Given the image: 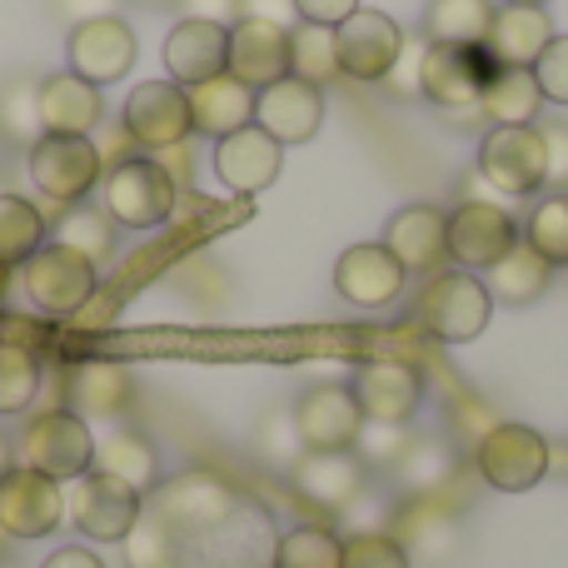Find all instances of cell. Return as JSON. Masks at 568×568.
Listing matches in <instances>:
<instances>
[{
    "label": "cell",
    "instance_id": "43",
    "mask_svg": "<svg viewBox=\"0 0 568 568\" xmlns=\"http://www.w3.org/2000/svg\"><path fill=\"white\" fill-rule=\"evenodd\" d=\"M125 559H130V568H175V559H170V529L155 514H145V519L130 529Z\"/></svg>",
    "mask_w": 568,
    "mask_h": 568
},
{
    "label": "cell",
    "instance_id": "29",
    "mask_svg": "<svg viewBox=\"0 0 568 568\" xmlns=\"http://www.w3.org/2000/svg\"><path fill=\"white\" fill-rule=\"evenodd\" d=\"M95 469L130 484L135 494L160 489V454H155V444L135 429H110L105 439H95Z\"/></svg>",
    "mask_w": 568,
    "mask_h": 568
},
{
    "label": "cell",
    "instance_id": "52",
    "mask_svg": "<svg viewBox=\"0 0 568 568\" xmlns=\"http://www.w3.org/2000/svg\"><path fill=\"white\" fill-rule=\"evenodd\" d=\"M40 568H105V564H100V554H90L85 544H65V549H55Z\"/></svg>",
    "mask_w": 568,
    "mask_h": 568
},
{
    "label": "cell",
    "instance_id": "48",
    "mask_svg": "<svg viewBox=\"0 0 568 568\" xmlns=\"http://www.w3.org/2000/svg\"><path fill=\"white\" fill-rule=\"evenodd\" d=\"M115 6L120 0H50V16H55L65 30H75V26H85V20L115 16Z\"/></svg>",
    "mask_w": 568,
    "mask_h": 568
},
{
    "label": "cell",
    "instance_id": "22",
    "mask_svg": "<svg viewBox=\"0 0 568 568\" xmlns=\"http://www.w3.org/2000/svg\"><path fill=\"white\" fill-rule=\"evenodd\" d=\"M165 70L185 90L230 75V30L210 26V20H180L165 36Z\"/></svg>",
    "mask_w": 568,
    "mask_h": 568
},
{
    "label": "cell",
    "instance_id": "4",
    "mask_svg": "<svg viewBox=\"0 0 568 568\" xmlns=\"http://www.w3.org/2000/svg\"><path fill=\"white\" fill-rule=\"evenodd\" d=\"M26 160L36 190L55 205H85V195L105 180V155L90 135H40Z\"/></svg>",
    "mask_w": 568,
    "mask_h": 568
},
{
    "label": "cell",
    "instance_id": "26",
    "mask_svg": "<svg viewBox=\"0 0 568 568\" xmlns=\"http://www.w3.org/2000/svg\"><path fill=\"white\" fill-rule=\"evenodd\" d=\"M185 95H190V120H195V130L210 140H225V135H235V130L255 125V90L240 85L235 75H215V80H205V85L185 90Z\"/></svg>",
    "mask_w": 568,
    "mask_h": 568
},
{
    "label": "cell",
    "instance_id": "55",
    "mask_svg": "<svg viewBox=\"0 0 568 568\" xmlns=\"http://www.w3.org/2000/svg\"><path fill=\"white\" fill-rule=\"evenodd\" d=\"M135 6H175V0H135Z\"/></svg>",
    "mask_w": 568,
    "mask_h": 568
},
{
    "label": "cell",
    "instance_id": "46",
    "mask_svg": "<svg viewBox=\"0 0 568 568\" xmlns=\"http://www.w3.org/2000/svg\"><path fill=\"white\" fill-rule=\"evenodd\" d=\"M534 80H539L544 100H554V105H568V36H554L549 50L539 55V65H534Z\"/></svg>",
    "mask_w": 568,
    "mask_h": 568
},
{
    "label": "cell",
    "instance_id": "37",
    "mask_svg": "<svg viewBox=\"0 0 568 568\" xmlns=\"http://www.w3.org/2000/svg\"><path fill=\"white\" fill-rule=\"evenodd\" d=\"M290 75L310 80V85H329L334 75H339V55H334V30L324 26H310V20H300V26L290 30Z\"/></svg>",
    "mask_w": 568,
    "mask_h": 568
},
{
    "label": "cell",
    "instance_id": "9",
    "mask_svg": "<svg viewBox=\"0 0 568 568\" xmlns=\"http://www.w3.org/2000/svg\"><path fill=\"white\" fill-rule=\"evenodd\" d=\"M479 175L499 195H534L549 180V155H544L539 125H494L479 145Z\"/></svg>",
    "mask_w": 568,
    "mask_h": 568
},
{
    "label": "cell",
    "instance_id": "6",
    "mask_svg": "<svg viewBox=\"0 0 568 568\" xmlns=\"http://www.w3.org/2000/svg\"><path fill=\"white\" fill-rule=\"evenodd\" d=\"M474 469H479V479L489 489L524 494L549 474V439L534 424H494L474 444Z\"/></svg>",
    "mask_w": 568,
    "mask_h": 568
},
{
    "label": "cell",
    "instance_id": "54",
    "mask_svg": "<svg viewBox=\"0 0 568 568\" xmlns=\"http://www.w3.org/2000/svg\"><path fill=\"white\" fill-rule=\"evenodd\" d=\"M509 6H549V0H509Z\"/></svg>",
    "mask_w": 568,
    "mask_h": 568
},
{
    "label": "cell",
    "instance_id": "34",
    "mask_svg": "<svg viewBox=\"0 0 568 568\" xmlns=\"http://www.w3.org/2000/svg\"><path fill=\"white\" fill-rule=\"evenodd\" d=\"M115 220L105 215V210H90V205H65V215L50 225V235H55V245L75 250V255H85L90 265H105L110 255H115Z\"/></svg>",
    "mask_w": 568,
    "mask_h": 568
},
{
    "label": "cell",
    "instance_id": "24",
    "mask_svg": "<svg viewBox=\"0 0 568 568\" xmlns=\"http://www.w3.org/2000/svg\"><path fill=\"white\" fill-rule=\"evenodd\" d=\"M549 40H554V20L544 6H499L484 50L504 70H534L539 55L549 50Z\"/></svg>",
    "mask_w": 568,
    "mask_h": 568
},
{
    "label": "cell",
    "instance_id": "47",
    "mask_svg": "<svg viewBox=\"0 0 568 568\" xmlns=\"http://www.w3.org/2000/svg\"><path fill=\"white\" fill-rule=\"evenodd\" d=\"M539 135H544V155H549V180L544 185H554L564 195L568 190V120H544Z\"/></svg>",
    "mask_w": 568,
    "mask_h": 568
},
{
    "label": "cell",
    "instance_id": "7",
    "mask_svg": "<svg viewBox=\"0 0 568 568\" xmlns=\"http://www.w3.org/2000/svg\"><path fill=\"white\" fill-rule=\"evenodd\" d=\"M20 284H26L30 304H36L40 314L65 320V314L85 310L90 294H95V265H90L85 255H75V250L45 240V245L20 265Z\"/></svg>",
    "mask_w": 568,
    "mask_h": 568
},
{
    "label": "cell",
    "instance_id": "40",
    "mask_svg": "<svg viewBox=\"0 0 568 568\" xmlns=\"http://www.w3.org/2000/svg\"><path fill=\"white\" fill-rule=\"evenodd\" d=\"M399 469V484L409 494H434L444 479H449V454H444V444H434V439H419V444H409L404 449V459L394 464Z\"/></svg>",
    "mask_w": 568,
    "mask_h": 568
},
{
    "label": "cell",
    "instance_id": "25",
    "mask_svg": "<svg viewBox=\"0 0 568 568\" xmlns=\"http://www.w3.org/2000/svg\"><path fill=\"white\" fill-rule=\"evenodd\" d=\"M105 120L100 85L80 75H40V125L45 135H95Z\"/></svg>",
    "mask_w": 568,
    "mask_h": 568
},
{
    "label": "cell",
    "instance_id": "11",
    "mask_svg": "<svg viewBox=\"0 0 568 568\" xmlns=\"http://www.w3.org/2000/svg\"><path fill=\"white\" fill-rule=\"evenodd\" d=\"M120 125L130 130V140H135L140 150H155V155L170 145H185V140L195 135L185 85H175V80H145V85H135L125 100Z\"/></svg>",
    "mask_w": 568,
    "mask_h": 568
},
{
    "label": "cell",
    "instance_id": "41",
    "mask_svg": "<svg viewBox=\"0 0 568 568\" xmlns=\"http://www.w3.org/2000/svg\"><path fill=\"white\" fill-rule=\"evenodd\" d=\"M344 568H414L409 549H404L399 534H349L344 539Z\"/></svg>",
    "mask_w": 568,
    "mask_h": 568
},
{
    "label": "cell",
    "instance_id": "21",
    "mask_svg": "<svg viewBox=\"0 0 568 568\" xmlns=\"http://www.w3.org/2000/svg\"><path fill=\"white\" fill-rule=\"evenodd\" d=\"M384 250L404 265V275H434L449 255V215L439 205H404L384 225Z\"/></svg>",
    "mask_w": 568,
    "mask_h": 568
},
{
    "label": "cell",
    "instance_id": "44",
    "mask_svg": "<svg viewBox=\"0 0 568 568\" xmlns=\"http://www.w3.org/2000/svg\"><path fill=\"white\" fill-rule=\"evenodd\" d=\"M260 454H265L270 464H284V469H294V464L304 459V444H300V429H294V414H265V424H260Z\"/></svg>",
    "mask_w": 568,
    "mask_h": 568
},
{
    "label": "cell",
    "instance_id": "20",
    "mask_svg": "<svg viewBox=\"0 0 568 568\" xmlns=\"http://www.w3.org/2000/svg\"><path fill=\"white\" fill-rule=\"evenodd\" d=\"M284 165V145L275 135H265L260 125H245L235 135L215 140V180L230 195H260L275 185Z\"/></svg>",
    "mask_w": 568,
    "mask_h": 568
},
{
    "label": "cell",
    "instance_id": "51",
    "mask_svg": "<svg viewBox=\"0 0 568 568\" xmlns=\"http://www.w3.org/2000/svg\"><path fill=\"white\" fill-rule=\"evenodd\" d=\"M185 10V20H210V26H235L240 20V0H175Z\"/></svg>",
    "mask_w": 568,
    "mask_h": 568
},
{
    "label": "cell",
    "instance_id": "39",
    "mask_svg": "<svg viewBox=\"0 0 568 568\" xmlns=\"http://www.w3.org/2000/svg\"><path fill=\"white\" fill-rule=\"evenodd\" d=\"M524 240H529L554 270L568 265V195L539 200L534 215H529V225H524Z\"/></svg>",
    "mask_w": 568,
    "mask_h": 568
},
{
    "label": "cell",
    "instance_id": "42",
    "mask_svg": "<svg viewBox=\"0 0 568 568\" xmlns=\"http://www.w3.org/2000/svg\"><path fill=\"white\" fill-rule=\"evenodd\" d=\"M409 444H414V439L404 434V424H374V419H364L354 454H359V464H379V469H394V464L404 459V449H409Z\"/></svg>",
    "mask_w": 568,
    "mask_h": 568
},
{
    "label": "cell",
    "instance_id": "19",
    "mask_svg": "<svg viewBox=\"0 0 568 568\" xmlns=\"http://www.w3.org/2000/svg\"><path fill=\"white\" fill-rule=\"evenodd\" d=\"M404 284H409V275L384 245H349L334 260V290L354 310H389L404 294Z\"/></svg>",
    "mask_w": 568,
    "mask_h": 568
},
{
    "label": "cell",
    "instance_id": "1",
    "mask_svg": "<svg viewBox=\"0 0 568 568\" xmlns=\"http://www.w3.org/2000/svg\"><path fill=\"white\" fill-rule=\"evenodd\" d=\"M414 320L444 344H469L489 329L494 294L479 275H469V270H459V265L434 270V275L424 280L419 300H414Z\"/></svg>",
    "mask_w": 568,
    "mask_h": 568
},
{
    "label": "cell",
    "instance_id": "12",
    "mask_svg": "<svg viewBox=\"0 0 568 568\" xmlns=\"http://www.w3.org/2000/svg\"><path fill=\"white\" fill-rule=\"evenodd\" d=\"M519 220L494 200H464L449 215V260L459 270H494L514 245H519Z\"/></svg>",
    "mask_w": 568,
    "mask_h": 568
},
{
    "label": "cell",
    "instance_id": "18",
    "mask_svg": "<svg viewBox=\"0 0 568 568\" xmlns=\"http://www.w3.org/2000/svg\"><path fill=\"white\" fill-rule=\"evenodd\" d=\"M135 65V30L120 16L85 20L70 30V75L90 80V85H115Z\"/></svg>",
    "mask_w": 568,
    "mask_h": 568
},
{
    "label": "cell",
    "instance_id": "13",
    "mask_svg": "<svg viewBox=\"0 0 568 568\" xmlns=\"http://www.w3.org/2000/svg\"><path fill=\"white\" fill-rule=\"evenodd\" d=\"M60 524H65V484L16 464L0 479V534H10V539H45Z\"/></svg>",
    "mask_w": 568,
    "mask_h": 568
},
{
    "label": "cell",
    "instance_id": "32",
    "mask_svg": "<svg viewBox=\"0 0 568 568\" xmlns=\"http://www.w3.org/2000/svg\"><path fill=\"white\" fill-rule=\"evenodd\" d=\"M484 275H489L484 284H489L494 304H499V300H504V304H534L544 290H549L554 265L529 245V240H519V245H514L494 270H484Z\"/></svg>",
    "mask_w": 568,
    "mask_h": 568
},
{
    "label": "cell",
    "instance_id": "2",
    "mask_svg": "<svg viewBox=\"0 0 568 568\" xmlns=\"http://www.w3.org/2000/svg\"><path fill=\"white\" fill-rule=\"evenodd\" d=\"M16 464L45 474L55 484H75L80 474L95 469V434L90 419H80L75 409H45L20 429L16 439Z\"/></svg>",
    "mask_w": 568,
    "mask_h": 568
},
{
    "label": "cell",
    "instance_id": "27",
    "mask_svg": "<svg viewBox=\"0 0 568 568\" xmlns=\"http://www.w3.org/2000/svg\"><path fill=\"white\" fill-rule=\"evenodd\" d=\"M290 474L294 489L320 509H349L364 489V464L354 454H304Z\"/></svg>",
    "mask_w": 568,
    "mask_h": 568
},
{
    "label": "cell",
    "instance_id": "15",
    "mask_svg": "<svg viewBox=\"0 0 568 568\" xmlns=\"http://www.w3.org/2000/svg\"><path fill=\"white\" fill-rule=\"evenodd\" d=\"M359 414L374 424H409L414 409L424 404V379L404 359H364L349 379Z\"/></svg>",
    "mask_w": 568,
    "mask_h": 568
},
{
    "label": "cell",
    "instance_id": "23",
    "mask_svg": "<svg viewBox=\"0 0 568 568\" xmlns=\"http://www.w3.org/2000/svg\"><path fill=\"white\" fill-rule=\"evenodd\" d=\"M230 75L250 90H265L290 75V30L265 20H235L230 26Z\"/></svg>",
    "mask_w": 568,
    "mask_h": 568
},
{
    "label": "cell",
    "instance_id": "14",
    "mask_svg": "<svg viewBox=\"0 0 568 568\" xmlns=\"http://www.w3.org/2000/svg\"><path fill=\"white\" fill-rule=\"evenodd\" d=\"M399 45H404V30L384 10H354L344 26H334L339 75L349 80H384L389 65L399 60Z\"/></svg>",
    "mask_w": 568,
    "mask_h": 568
},
{
    "label": "cell",
    "instance_id": "50",
    "mask_svg": "<svg viewBox=\"0 0 568 568\" xmlns=\"http://www.w3.org/2000/svg\"><path fill=\"white\" fill-rule=\"evenodd\" d=\"M240 20H265V26L294 30L300 10H294V0H240Z\"/></svg>",
    "mask_w": 568,
    "mask_h": 568
},
{
    "label": "cell",
    "instance_id": "33",
    "mask_svg": "<svg viewBox=\"0 0 568 568\" xmlns=\"http://www.w3.org/2000/svg\"><path fill=\"white\" fill-rule=\"evenodd\" d=\"M45 135L40 125V75H16L0 85V145L26 150Z\"/></svg>",
    "mask_w": 568,
    "mask_h": 568
},
{
    "label": "cell",
    "instance_id": "31",
    "mask_svg": "<svg viewBox=\"0 0 568 568\" xmlns=\"http://www.w3.org/2000/svg\"><path fill=\"white\" fill-rule=\"evenodd\" d=\"M479 110L494 120V125H539L544 110V90L534 80V70H494V80L484 85Z\"/></svg>",
    "mask_w": 568,
    "mask_h": 568
},
{
    "label": "cell",
    "instance_id": "10",
    "mask_svg": "<svg viewBox=\"0 0 568 568\" xmlns=\"http://www.w3.org/2000/svg\"><path fill=\"white\" fill-rule=\"evenodd\" d=\"M494 60L484 45H429L424 55V80H419V95L439 110H479L484 85L494 80Z\"/></svg>",
    "mask_w": 568,
    "mask_h": 568
},
{
    "label": "cell",
    "instance_id": "30",
    "mask_svg": "<svg viewBox=\"0 0 568 568\" xmlns=\"http://www.w3.org/2000/svg\"><path fill=\"white\" fill-rule=\"evenodd\" d=\"M494 0H429L424 6V40L429 45H484L494 26Z\"/></svg>",
    "mask_w": 568,
    "mask_h": 568
},
{
    "label": "cell",
    "instance_id": "3",
    "mask_svg": "<svg viewBox=\"0 0 568 568\" xmlns=\"http://www.w3.org/2000/svg\"><path fill=\"white\" fill-rule=\"evenodd\" d=\"M175 195L180 185L165 175L160 160H145V155H130L120 165L105 170L100 180V205L105 215L115 220L120 230H155L175 215Z\"/></svg>",
    "mask_w": 568,
    "mask_h": 568
},
{
    "label": "cell",
    "instance_id": "5",
    "mask_svg": "<svg viewBox=\"0 0 568 568\" xmlns=\"http://www.w3.org/2000/svg\"><path fill=\"white\" fill-rule=\"evenodd\" d=\"M65 519L95 544H125L130 529L145 519V494L90 469L65 489Z\"/></svg>",
    "mask_w": 568,
    "mask_h": 568
},
{
    "label": "cell",
    "instance_id": "8",
    "mask_svg": "<svg viewBox=\"0 0 568 568\" xmlns=\"http://www.w3.org/2000/svg\"><path fill=\"white\" fill-rule=\"evenodd\" d=\"M290 414L304 454H354V444H359L364 414L349 384H310Z\"/></svg>",
    "mask_w": 568,
    "mask_h": 568
},
{
    "label": "cell",
    "instance_id": "38",
    "mask_svg": "<svg viewBox=\"0 0 568 568\" xmlns=\"http://www.w3.org/2000/svg\"><path fill=\"white\" fill-rule=\"evenodd\" d=\"M40 394V359L26 344H0V414H26Z\"/></svg>",
    "mask_w": 568,
    "mask_h": 568
},
{
    "label": "cell",
    "instance_id": "17",
    "mask_svg": "<svg viewBox=\"0 0 568 568\" xmlns=\"http://www.w3.org/2000/svg\"><path fill=\"white\" fill-rule=\"evenodd\" d=\"M235 514V494L205 469L175 474L155 489V519L165 529H215Z\"/></svg>",
    "mask_w": 568,
    "mask_h": 568
},
{
    "label": "cell",
    "instance_id": "49",
    "mask_svg": "<svg viewBox=\"0 0 568 568\" xmlns=\"http://www.w3.org/2000/svg\"><path fill=\"white\" fill-rule=\"evenodd\" d=\"M294 10H300V20H310V26L334 30L359 10V0H294Z\"/></svg>",
    "mask_w": 568,
    "mask_h": 568
},
{
    "label": "cell",
    "instance_id": "16",
    "mask_svg": "<svg viewBox=\"0 0 568 568\" xmlns=\"http://www.w3.org/2000/svg\"><path fill=\"white\" fill-rule=\"evenodd\" d=\"M255 125L275 135L280 145H304L324 125V90L300 75H284L275 85L255 90Z\"/></svg>",
    "mask_w": 568,
    "mask_h": 568
},
{
    "label": "cell",
    "instance_id": "36",
    "mask_svg": "<svg viewBox=\"0 0 568 568\" xmlns=\"http://www.w3.org/2000/svg\"><path fill=\"white\" fill-rule=\"evenodd\" d=\"M270 568H344V539L320 524H300L275 544Z\"/></svg>",
    "mask_w": 568,
    "mask_h": 568
},
{
    "label": "cell",
    "instance_id": "53",
    "mask_svg": "<svg viewBox=\"0 0 568 568\" xmlns=\"http://www.w3.org/2000/svg\"><path fill=\"white\" fill-rule=\"evenodd\" d=\"M10 469H16V444H10L6 434H0V479H6Z\"/></svg>",
    "mask_w": 568,
    "mask_h": 568
},
{
    "label": "cell",
    "instance_id": "35",
    "mask_svg": "<svg viewBox=\"0 0 568 568\" xmlns=\"http://www.w3.org/2000/svg\"><path fill=\"white\" fill-rule=\"evenodd\" d=\"M45 245V215L20 195H0V270L26 265L36 250Z\"/></svg>",
    "mask_w": 568,
    "mask_h": 568
},
{
    "label": "cell",
    "instance_id": "45",
    "mask_svg": "<svg viewBox=\"0 0 568 568\" xmlns=\"http://www.w3.org/2000/svg\"><path fill=\"white\" fill-rule=\"evenodd\" d=\"M424 55H429V40H424V36H404L399 60L389 65V75H384L379 85H389L399 100H414V95H419V80H424Z\"/></svg>",
    "mask_w": 568,
    "mask_h": 568
},
{
    "label": "cell",
    "instance_id": "28",
    "mask_svg": "<svg viewBox=\"0 0 568 568\" xmlns=\"http://www.w3.org/2000/svg\"><path fill=\"white\" fill-rule=\"evenodd\" d=\"M65 399L80 419H115V414L130 404L125 364H110V359L75 364V369H70V384H65Z\"/></svg>",
    "mask_w": 568,
    "mask_h": 568
}]
</instances>
